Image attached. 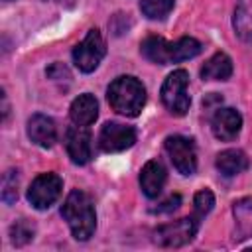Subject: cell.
Returning a JSON list of instances; mask_svg holds the SVG:
<instances>
[{
    "label": "cell",
    "mask_w": 252,
    "mask_h": 252,
    "mask_svg": "<svg viewBox=\"0 0 252 252\" xmlns=\"http://www.w3.org/2000/svg\"><path fill=\"white\" fill-rule=\"evenodd\" d=\"M201 49H203L201 41L189 35H183L177 41H165L161 35H148L140 43V53L156 65H169L185 59H193L201 53Z\"/></svg>",
    "instance_id": "cell-1"
},
{
    "label": "cell",
    "mask_w": 252,
    "mask_h": 252,
    "mask_svg": "<svg viewBox=\"0 0 252 252\" xmlns=\"http://www.w3.org/2000/svg\"><path fill=\"white\" fill-rule=\"evenodd\" d=\"M61 217L67 220L75 240H89L96 228L94 205L91 197L81 189H73L67 195L61 205Z\"/></svg>",
    "instance_id": "cell-2"
},
{
    "label": "cell",
    "mask_w": 252,
    "mask_h": 252,
    "mask_svg": "<svg viewBox=\"0 0 252 252\" xmlns=\"http://www.w3.org/2000/svg\"><path fill=\"white\" fill-rule=\"evenodd\" d=\"M108 104L122 116H138L146 104V87L132 75L116 77L106 91Z\"/></svg>",
    "instance_id": "cell-3"
},
{
    "label": "cell",
    "mask_w": 252,
    "mask_h": 252,
    "mask_svg": "<svg viewBox=\"0 0 252 252\" xmlns=\"http://www.w3.org/2000/svg\"><path fill=\"white\" fill-rule=\"evenodd\" d=\"M187 85H189V73L185 69H175L165 77L161 85V91H159L161 102L175 116H183L189 110L191 96L187 93Z\"/></svg>",
    "instance_id": "cell-4"
},
{
    "label": "cell",
    "mask_w": 252,
    "mask_h": 252,
    "mask_svg": "<svg viewBox=\"0 0 252 252\" xmlns=\"http://www.w3.org/2000/svg\"><path fill=\"white\" fill-rule=\"evenodd\" d=\"M201 222L189 215V217H183V219H177L173 222H167V224H161L154 230V242L161 248H179V246H185L189 244L197 230H199Z\"/></svg>",
    "instance_id": "cell-5"
},
{
    "label": "cell",
    "mask_w": 252,
    "mask_h": 252,
    "mask_svg": "<svg viewBox=\"0 0 252 252\" xmlns=\"http://www.w3.org/2000/svg\"><path fill=\"white\" fill-rule=\"evenodd\" d=\"M104 55H106L104 39H102L100 32L96 28H93V30L87 32L83 41L79 45H75V49H73V63H75V67L81 73H93L100 65Z\"/></svg>",
    "instance_id": "cell-6"
},
{
    "label": "cell",
    "mask_w": 252,
    "mask_h": 252,
    "mask_svg": "<svg viewBox=\"0 0 252 252\" xmlns=\"http://www.w3.org/2000/svg\"><path fill=\"white\" fill-rule=\"evenodd\" d=\"M61 191H63V181L57 173L51 171L39 173L28 189V201L33 209L45 211L61 197Z\"/></svg>",
    "instance_id": "cell-7"
},
{
    "label": "cell",
    "mask_w": 252,
    "mask_h": 252,
    "mask_svg": "<svg viewBox=\"0 0 252 252\" xmlns=\"http://www.w3.org/2000/svg\"><path fill=\"white\" fill-rule=\"evenodd\" d=\"M163 148L173 163V167L181 175H193L197 171V148L191 138L185 136H169L163 142Z\"/></svg>",
    "instance_id": "cell-8"
},
{
    "label": "cell",
    "mask_w": 252,
    "mask_h": 252,
    "mask_svg": "<svg viewBox=\"0 0 252 252\" xmlns=\"http://www.w3.org/2000/svg\"><path fill=\"white\" fill-rule=\"evenodd\" d=\"M136 142V130L120 122H106L98 134V146L102 152L116 154L132 148Z\"/></svg>",
    "instance_id": "cell-9"
},
{
    "label": "cell",
    "mask_w": 252,
    "mask_h": 252,
    "mask_svg": "<svg viewBox=\"0 0 252 252\" xmlns=\"http://www.w3.org/2000/svg\"><path fill=\"white\" fill-rule=\"evenodd\" d=\"M242 128V116L236 108L230 106H219L213 112L211 118V130L215 134L217 140L220 142H232Z\"/></svg>",
    "instance_id": "cell-10"
},
{
    "label": "cell",
    "mask_w": 252,
    "mask_h": 252,
    "mask_svg": "<svg viewBox=\"0 0 252 252\" xmlns=\"http://www.w3.org/2000/svg\"><path fill=\"white\" fill-rule=\"evenodd\" d=\"M67 156L71 158L73 163L77 165H85L89 163L93 150H91V134L85 126H69L65 130V138H63Z\"/></svg>",
    "instance_id": "cell-11"
},
{
    "label": "cell",
    "mask_w": 252,
    "mask_h": 252,
    "mask_svg": "<svg viewBox=\"0 0 252 252\" xmlns=\"http://www.w3.org/2000/svg\"><path fill=\"white\" fill-rule=\"evenodd\" d=\"M165 181H167V171L161 161L150 159L144 163L140 171V189L148 199H156L163 191Z\"/></svg>",
    "instance_id": "cell-12"
},
{
    "label": "cell",
    "mask_w": 252,
    "mask_h": 252,
    "mask_svg": "<svg viewBox=\"0 0 252 252\" xmlns=\"http://www.w3.org/2000/svg\"><path fill=\"white\" fill-rule=\"evenodd\" d=\"M28 138L39 148H51L57 142V126L45 114H33L28 120Z\"/></svg>",
    "instance_id": "cell-13"
},
{
    "label": "cell",
    "mask_w": 252,
    "mask_h": 252,
    "mask_svg": "<svg viewBox=\"0 0 252 252\" xmlns=\"http://www.w3.org/2000/svg\"><path fill=\"white\" fill-rule=\"evenodd\" d=\"M98 116V102L91 93L79 94L69 106V118L77 126H89Z\"/></svg>",
    "instance_id": "cell-14"
},
{
    "label": "cell",
    "mask_w": 252,
    "mask_h": 252,
    "mask_svg": "<svg viewBox=\"0 0 252 252\" xmlns=\"http://www.w3.org/2000/svg\"><path fill=\"white\" fill-rule=\"evenodd\" d=\"M234 217V238L246 240L252 238V197H242L232 205Z\"/></svg>",
    "instance_id": "cell-15"
},
{
    "label": "cell",
    "mask_w": 252,
    "mask_h": 252,
    "mask_svg": "<svg viewBox=\"0 0 252 252\" xmlns=\"http://www.w3.org/2000/svg\"><path fill=\"white\" fill-rule=\"evenodd\" d=\"M232 75V59L224 51H217L201 67L203 81H226Z\"/></svg>",
    "instance_id": "cell-16"
},
{
    "label": "cell",
    "mask_w": 252,
    "mask_h": 252,
    "mask_svg": "<svg viewBox=\"0 0 252 252\" xmlns=\"http://www.w3.org/2000/svg\"><path fill=\"white\" fill-rule=\"evenodd\" d=\"M215 165L224 177H234L248 169V158L242 150H224L217 156Z\"/></svg>",
    "instance_id": "cell-17"
},
{
    "label": "cell",
    "mask_w": 252,
    "mask_h": 252,
    "mask_svg": "<svg viewBox=\"0 0 252 252\" xmlns=\"http://www.w3.org/2000/svg\"><path fill=\"white\" fill-rule=\"evenodd\" d=\"M232 28L242 41H252V0H238L232 16Z\"/></svg>",
    "instance_id": "cell-18"
},
{
    "label": "cell",
    "mask_w": 252,
    "mask_h": 252,
    "mask_svg": "<svg viewBox=\"0 0 252 252\" xmlns=\"http://www.w3.org/2000/svg\"><path fill=\"white\" fill-rule=\"evenodd\" d=\"M173 0H142L140 2V12L148 20H163L171 10H173Z\"/></svg>",
    "instance_id": "cell-19"
},
{
    "label": "cell",
    "mask_w": 252,
    "mask_h": 252,
    "mask_svg": "<svg viewBox=\"0 0 252 252\" xmlns=\"http://www.w3.org/2000/svg\"><path fill=\"white\" fill-rule=\"evenodd\" d=\"M35 234V226L28 219H20L10 226V240L14 246H24L28 244Z\"/></svg>",
    "instance_id": "cell-20"
},
{
    "label": "cell",
    "mask_w": 252,
    "mask_h": 252,
    "mask_svg": "<svg viewBox=\"0 0 252 252\" xmlns=\"http://www.w3.org/2000/svg\"><path fill=\"white\" fill-rule=\"evenodd\" d=\"M213 207H215V195H213V191H209V189H201L195 197H193V217L201 222V220H205V217L213 211Z\"/></svg>",
    "instance_id": "cell-21"
},
{
    "label": "cell",
    "mask_w": 252,
    "mask_h": 252,
    "mask_svg": "<svg viewBox=\"0 0 252 252\" xmlns=\"http://www.w3.org/2000/svg\"><path fill=\"white\" fill-rule=\"evenodd\" d=\"M18 185H20L18 171L16 169H8L4 173V177H2V201L6 205L16 203V199H18Z\"/></svg>",
    "instance_id": "cell-22"
},
{
    "label": "cell",
    "mask_w": 252,
    "mask_h": 252,
    "mask_svg": "<svg viewBox=\"0 0 252 252\" xmlns=\"http://www.w3.org/2000/svg\"><path fill=\"white\" fill-rule=\"evenodd\" d=\"M181 205V195H171L167 201H163L158 209H154V213H171V211H175L177 207Z\"/></svg>",
    "instance_id": "cell-23"
},
{
    "label": "cell",
    "mask_w": 252,
    "mask_h": 252,
    "mask_svg": "<svg viewBox=\"0 0 252 252\" xmlns=\"http://www.w3.org/2000/svg\"><path fill=\"white\" fill-rule=\"evenodd\" d=\"M45 73H47V77H51V79H55V81H57V79H61V77H65V79H69V77H71V75H69V71H67V67H63L61 63H53Z\"/></svg>",
    "instance_id": "cell-24"
},
{
    "label": "cell",
    "mask_w": 252,
    "mask_h": 252,
    "mask_svg": "<svg viewBox=\"0 0 252 252\" xmlns=\"http://www.w3.org/2000/svg\"><path fill=\"white\" fill-rule=\"evenodd\" d=\"M6 2H10V0H6Z\"/></svg>",
    "instance_id": "cell-25"
}]
</instances>
